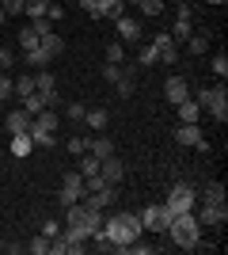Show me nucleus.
<instances>
[{
  "mask_svg": "<svg viewBox=\"0 0 228 255\" xmlns=\"http://www.w3.org/2000/svg\"><path fill=\"white\" fill-rule=\"evenodd\" d=\"M80 175H84V179H91V175H99V156H91V152H84V156H80Z\"/></svg>",
  "mask_w": 228,
  "mask_h": 255,
  "instance_id": "29",
  "label": "nucleus"
},
{
  "mask_svg": "<svg viewBox=\"0 0 228 255\" xmlns=\"http://www.w3.org/2000/svg\"><path fill=\"white\" fill-rule=\"evenodd\" d=\"M57 80H54V73H50V69H38V73H34V92H38V96L46 99V103H57Z\"/></svg>",
  "mask_w": 228,
  "mask_h": 255,
  "instance_id": "11",
  "label": "nucleus"
},
{
  "mask_svg": "<svg viewBox=\"0 0 228 255\" xmlns=\"http://www.w3.org/2000/svg\"><path fill=\"white\" fill-rule=\"evenodd\" d=\"M38 50H42L50 61H57V57L65 53V42H61V34H57V31H46L42 38H38Z\"/></svg>",
  "mask_w": 228,
  "mask_h": 255,
  "instance_id": "13",
  "label": "nucleus"
},
{
  "mask_svg": "<svg viewBox=\"0 0 228 255\" xmlns=\"http://www.w3.org/2000/svg\"><path fill=\"white\" fill-rule=\"evenodd\" d=\"M183 46H186L190 53H206V50H209V38H206V34H190Z\"/></svg>",
  "mask_w": 228,
  "mask_h": 255,
  "instance_id": "35",
  "label": "nucleus"
},
{
  "mask_svg": "<svg viewBox=\"0 0 228 255\" xmlns=\"http://www.w3.org/2000/svg\"><path fill=\"white\" fill-rule=\"evenodd\" d=\"M103 233L110 236L114 252L126 255V244H130V240H137L145 229H141V217H137V213H110V217H103Z\"/></svg>",
  "mask_w": 228,
  "mask_h": 255,
  "instance_id": "1",
  "label": "nucleus"
},
{
  "mask_svg": "<svg viewBox=\"0 0 228 255\" xmlns=\"http://www.w3.org/2000/svg\"><path fill=\"white\" fill-rule=\"evenodd\" d=\"M206 4H228V0H206Z\"/></svg>",
  "mask_w": 228,
  "mask_h": 255,
  "instance_id": "52",
  "label": "nucleus"
},
{
  "mask_svg": "<svg viewBox=\"0 0 228 255\" xmlns=\"http://www.w3.org/2000/svg\"><path fill=\"white\" fill-rule=\"evenodd\" d=\"M156 61H160V57H156V50H152V46H145L141 57H137V65H141V69H149V65H156Z\"/></svg>",
  "mask_w": 228,
  "mask_h": 255,
  "instance_id": "43",
  "label": "nucleus"
},
{
  "mask_svg": "<svg viewBox=\"0 0 228 255\" xmlns=\"http://www.w3.org/2000/svg\"><path fill=\"white\" fill-rule=\"evenodd\" d=\"M107 61L110 65H122V61H126V46H122V42H110L107 46Z\"/></svg>",
  "mask_w": 228,
  "mask_h": 255,
  "instance_id": "38",
  "label": "nucleus"
},
{
  "mask_svg": "<svg viewBox=\"0 0 228 255\" xmlns=\"http://www.w3.org/2000/svg\"><path fill=\"white\" fill-rule=\"evenodd\" d=\"M61 15H65V8H61V4H50V11H46V19L54 23V19H61Z\"/></svg>",
  "mask_w": 228,
  "mask_h": 255,
  "instance_id": "49",
  "label": "nucleus"
},
{
  "mask_svg": "<svg viewBox=\"0 0 228 255\" xmlns=\"http://www.w3.org/2000/svg\"><path fill=\"white\" fill-rule=\"evenodd\" d=\"M202 202H209V206H228V191H225V183H209L206 191H202Z\"/></svg>",
  "mask_w": 228,
  "mask_h": 255,
  "instance_id": "20",
  "label": "nucleus"
},
{
  "mask_svg": "<svg viewBox=\"0 0 228 255\" xmlns=\"http://www.w3.org/2000/svg\"><path fill=\"white\" fill-rule=\"evenodd\" d=\"M107 122H110L107 107H95V111H87V115H84V126H91L95 133H103V129H107Z\"/></svg>",
  "mask_w": 228,
  "mask_h": 255,
  "instance_id": "21",
  "label": "nucleus"
},
{
  "mask_svg": "<svg viewBox=\"0 0 228 255\" xmlns=\"http://www.w3.org/2000/svg\"><path fill=\"white\" fill-rule=\"evenodd\" d=\"M23 61L31 65L34 73H38V69H50V65H54V61H50V57H46L42 50H27V53H23Z\"/></svg>",
  "mask_w": 228,
  "mask_h": 255,
  "instance_id": "26",
  "label": "nucleus"
},
{
  "mask_svg": "<svg viewBox=\"0 0 228 255\" xmlns=\"http://www.w3.org/2000/svg\"><path fill=\"white\" fill-rule=\"evenodd\" d=\"M46 107H50V103H46V99L42 96H38V92H31V96H23V111H27V115H38V111H46Z\"/></svg>",
  "mask_w": 228,
  "mask_h": 255,
  "instance_id": "27",
  "label": "nucleus"
},
{
  "mask_svg": "<svg viewBox=\"0 0 228 255\" xmlns=\"http://www.w3.org/2000/svg\"><path fill=\"white\" fill-rule=\"evenodd\" d=\"M118 76H122V65H103V80H107V84H114V80H118Z\"/></svg>",
  "mask_w": 228,
  "mask_h": 255,
  "instance_id": "45",
  "label": "nucleus"
},
{
  "mask_svg": "<svg viewBox=\"0 0 228 255\" xmlns=\"http://www.w3.org/2000/svg\"><path fill=\"white\" fill-rule=\"evenodd\" d=\"M80 8H84L87 15H95V19H99V0H80Z\"/></svg>",
  "mask_w": 228,
  "mask_h": 255,
  "instance_id": "48",
  "label": "nucleus"
},
{
  "mask_svg": "<svg viewBox=\"0 0 228 255\" xmlns=\"http://www.w3.org/2000/svg\"><path fill=\"white\" fill-rule=\"evenodd\" d=\"M87 248V236L80 233V229H69V225H61L54 236H50V252L54 255H80Z\"/></svg>",
  "mask_w": 228,
  "mask_h": 255,
  "instance_id": "3",
  "label": "nucleus"
},
{
  "mask_svg": "<svg viewBox=\"0 0 228 255\" xmlns=\"http://www.w3.org/2000/svg\"><path fill=\"white\" fill-rule=\"evenodd\" d=\"M87 152H91V156H99V160H107L110 152H114V141H110L107 133H99V137L87 141Z\"/></svg>",
  "mask_w": 228,
  "mask_h": 255,
  "instance_id": "19",
  "label": "nucleus"
},
{
  "mask_svg": "<svg viewBox=\"0 0 228 255\" xmlns=\"http://www.w3.org/2000/svg\"><path fill=\"white\" fill-rule=\"evenodd\" d=\"M194 217H198V225H225L228 221V206L202 202V206H194Z\"/></svg>",
  "mask_w": 228,
  "mask_h": 255,
  "instance_id": "10",
  "label": "nucleus"
},
{
  "mask_svg": "<svg viewBox=\"0 0 228 255\" xmlns=\"http://www.w3.org/2000/svg\"><path fill=\"white\" fill-rule=\"evenodd\" d=\"M167 236H171L175 244L183 248V252H194L198 244H202V225H198L194 210H186V213H175L171 225H167Z\"/></svg>",
  "mask_w": 228,
  "mask_h": 255,
  "instance_id": "2",
  "label": "nucleus"
},
{
  "mask_svg": "<svg viewBox=\"0 0 228 255\" xmlns=\"http://www.w3.org/2000/svg\"><path fill=\"white\" fill-rule=\"evenodd\" d=\"M34 92V73H23V76H15V96H31Z\"/></svg>",
  "mask_w": 228,
  "mask_h": 255,
  "instance_id": "32",
  "label": "nucleus"
},
{
  "mask_svg": "<svg viewBox=\"0 0 228 255\" xmlns=\"http://www.w3.org/2000/svg\"><path fill=\"white\" fill-rule=\"evenodd\" d=\"M175 111H179V122H198V118H202V107H198L190 96H186L183 103H175Z\"/></svg>",
  "mask_w": 228,
  "mask_h": 255,
  "instance_id": "22",
  "label": "nucleus"
},
{
  "mask_svg": "<svg viewBox=\"0 0 228 255\" xmlns=\"http://www.w3.org/2000/svg\"><path fill=\"white\" fill-rule=\"evenodd\" d=\"M38 38H42V34L34 31V27H27V31H19V46H23V53H27V50H38Z\"/></svg>",
  "mask_w": 228,
  "mask_h": 255,
  "instance_id": "34",
  "label": "nucleus"
},
{
  "mask_svg": "<svg viewBox=\"0 0 228 255\" xmlns=\"http://www.w3.org/2000/svg\"><path fill=\"white\" fill-rule=\"evenodd\" d=\"M31 122L34 118L23 111V107H15V111H8V133L15 137V133H31Z\"/></svg>",
  "mask_w": 228,
  "mask_h": 255,
  "instance_id": "14",
  "label": "nucleus"
},
{
  "mask_svg": "<svg viewBox=\"0 0 228 255\" xmlns=\"http://www.w3.org/2000/svg\"><path fill=\"white\" fill-rule=\"evenodd\" d=\"M31 141H34V149H54V145H57V133H46V129H31Z\"/></svg>",
  "mask_w": 228,
  "mask_h": 255,
  "instance_id": "28",
  "label": "nucleus"
},
{
  "mask_svg": "<svg viewBox=\"0 0 228 255\" xmlns=\"http://www.w3.org/2000/svg\"><path fill=\"white\" fill-rule=\"evenodd\" d=\"M137 217H141V229H149V233H167V225H171L175 213L167 210V206H145Z\"/></svg>",
  "mask_w": 228,
  "mask_h": 255,
  "instance_id": "5",
  "label": "nucleus"
},
{
  "mask_svg": "<svg viewBox=\"0 0 228 255\" xmlns=\"http://www.w3.org/2000/svg\"><path fill=\"white\" fill-rule=\"evenodd\" d=\"M122 4H141V0H122Z\"/></svg>",
  "mask_w": 228,
  "mask_h": 255,
  "instance_id": "53",
  "label": "nucleus"
},
{
  "mask_svg": "<svg viewBox=\"0 0 228 255\" xmlns=\"http://www.w3.org/2000/svg\"><path fill=\"white\" fill-rule=\"evenodd\" d=\"M0 115H4V103H0Z\"/></svg>",
  "mask_w": 228,
  "mask_h": 255,
  "instance_id": "54",
  "label": "nucleus"
},
{
  "mask_svg": "<svg viewBox=\"0 0 228 255\" xmlns=\"http://www.w3.org/2000/svg\"><path fill=\"white\" fill-rule=\"evenodd\" d=\"M225 96H228V92H225V84H221V88H198V96H194V103L202 107V111H209V107L217 103V99H225Z\"/></svg>",
  "mask_w": 228,
  "mask_h": 255,
  "instance_id": "17",
  "label": "nucleus"
},
{
  "mask_svg": "<svg viewBox=\"0 0 228 255\" xmlns=\"http://www.w3.org/2000/svg\"><path fill=\"white\" fill-rule=\"evenodd\" d=\"M27 15H31V19H46V11H50V0H27Z\"/></svg>",
  "mask_w": 228,
  "mask_h": 255,
  "instance_id": "31",
  "label": "nucleus"
},
{
  "mask_svg": "<svg viewBox=\"0 0 228 255\" xmlns=\"http://www.w3.org/2000/svg\"><path fill=\"white\" fill-rule=\"evenodd\" d=\"M27 252H31V255H46V252H50V236H34V240H31V244H27Z\"/></svg>",
  "mask_w": 228,
  "mask_h": 255,
  "instance_id": "37",
  "label": "nucleus"
},
{
  "mask_svg": "<svg viewBox=\"0 0 228 255\" xmlns=\"http://www.w3.org/2000/svg\"><path fill=\"white\" fill-rule=\"evenodd\" d=\"M122 15H126L122 0H99V19H122Z\"/></svg>",
  "mask_w": 228,
  "mask_h": 255,
  "instance_id": "23",
  "label": "nucleus"
},
{
  "mask_svg": "<svg viewBox=\"0 0 228 255\" xmlns=\"http://www.w3.org/2000/svg\"><path fill=\"white\" fill-rule=\"evenodd\" d=\"M80 206H84V202H80ZM99 229H103V210H87V206H84V221H80V233L91 240Z\"/></svg>",
  "mask_w": 228,
  "mask_h": 255,
  "instance_id": "15",
  "label": "nucleus"
},
{
  "mask_svg": "<svg viewBox=\"0 0 228 255\" xmlns=\"http://www.w3.org/2000/svg\"><path fill=\"white\" fill-rule=\"evenodd\" d=\"M190 96V84H186L183 76H167V84H163V99L167 103H183Z\"/></svg>",
  "mask_w": 228,
  "mask_h": 255,
  "instance_id": "12",
  "label": "nucleus"
},
{
  "mask_svg": "<svg viewBox=\"0 0 228 255\" xmlns=\"http://www.w3.org/2000/svg\"><path fill=\"white\" fill-rule=\"evenodd\" d=\"M11 65H15V53L8 46H0V73H11Z\"/></svg>",
  "mask_w": 228,
  "mask_h": 255,
  "instance_id": "41",
  "label": "nucleus"
},
{
  "mask_svg": "<svg viewBox=\"0 0 228 255\" xmlns=\"http://www.w3.org/2000/svg\"><path fill=\"white\" fill-rule=\"evenodd\" d=\"M163 206H167L171 213H186V210H194V206H198V191L190 187V183H175L171 191H167V202H163Z\"/></svg>",
  "mask_w": 228,
  "mask_h": 255,
  "instance_id": "4",
  "label": "nucleus"
},
{
  "mask_svg": "<svg viewBox=\"0 0 228 255\" xmlns=\"http://www.w3.org/2000/svg\"><path fill=\"white\" fill-rule=\"evenodd\" d=\"M167 34H171L175 42H186V38L194 34V31H190V19H175V27H171V31H167Z\"/></svg>",
  "mask_w": 228,
  "mask_h": 255,
  "instance_id": "33",
  "label": "nucleus"
},
{
  "mask_svg": "<svg viewBox=\"0 0 228 255\" xmlns=\"http://www.w3.org/2000/svg\"><path fill=\"white\" fill-rule=\"evenodd\" d=\"M69 152L84 156V152H87V137H69Z\"/></svg>",
  "mask_w": 228,
  "mask_h": 255,
  "instance_id": "47",
  "label": "nucleus"
},
{
  "mask_svg": "<svg viewBox=\"0 0 228 255\" xmlns=\"http://www.w3.org/2000/svg\"><path fill=\"white\" fill-rule=\"evenodd\" d=\"M133 92H137V80H133V76H126V73H122L118 80H114V96H118V99H130Z\"/></svg>",
  "mask_w": 228,
  "mask_h": 255,
  "instance_id": "25",
  "label": "nucleus"
},
{
  "mask_svg": "<svg viewBox=\"0 0 228 255\" xmlns=\"http://www.w3.org/2000/svg\"><path fill=\"white\" fill-rule=\"evenodd\" d=\"M137 8H141L145 15H160V11H163V0H141Z\"/></svg>",
  "mask_w": 228,
  "mask_h": 255,
  "instance_id": "42",
  "label": "nucleus"
},
{
  "mask_svg": "<svg viewBox=\"0 0 228 255\" xmlns=\"http://www.w3.org/2000/svg\"><path fill=\"white\" fill-rule=\"evenodd\" d=\"M4 23H8V15H4V8H0V27H4Z\"/></svg>",
  "mask_w": 228,
  "mask_h": 255,
  "instance_id": "51",
  "label": "nucleus"
},
{
  "mask_svg": "<svg viewBox=\"0 0 228 255\" xmlns=\"http://www.w3.org/2000/svg\"><path fill=\"white\" fill-rule=\"evenodd\" d=\"M209 115L217 118V122H228V96H225V99H217V103L209 107Z\"/></svg>",
  "mask_w": 228,
  "mask_h": 255,
  "instance_id": "39",
  "label": "nucleus"
},
{
  "mask_svg": "<svg viewBox=\"0 0 228 255\" xmlns=\"http://www.w3.org/2000/svg\"><path fill=\"white\" fill-rule=\"evenodd\" d=\"M15 96V76L11 73H0V103H8Z\"/></svg>",
  "mask_w": 228,
  "mask_h": 255,
  "instance_id": "30",
  "label": "nucleus"
},
{
  "mask_svg": "<svg viewBox=\"0 0 228 255\" xmlns=\"http://www.w3.org/2000/svg\"><path fill=\"white\" fill-rule=\"evenodd\" d=\"M84 175H80V171H69L65 175V183H61V194H57V198H61V206H73V202H80V198H84Z\"/></svg>",
  "mask_w": 228,
  "mask_h": 255,
  "instance_id": "7",
  "label": "nucleus"
},
{
  "mask_svg": "<svg viewBox=\"0 0 228 255\" xmlns=\"http://www.w3.org/2000/svg\"><path fill=\"white\" fill-rule=\"evenodd\" d=\"M87 194H95V202L103 206V210H110V206L118 202V187H110V183H103L99 191H87Z\"/></svg>",
  "mask_w": 228,
  "mask_h": 255,
  "instance_id": "24",
  "label": "nucleus"
},
{
  "mask_svg": "<svg viewBox=\"0 0 228 255\" xmlns=\"http://www.w3.org/2000/svg\"><path fill=\"white\" fill-rule=\"evenodd\" d=\"M57 126H61V118H57L50 107H46V111H38V115H34V122H31V129H46V133H57Z\"/></svg>",
  "mask_w": 228,
  "mask_h": 255,
  "instance_id": "16",
  "label": "nucleus"
},
{
  "mask_svg": "<svg viewBox=\"0 0 228 255\" xmlns=\"http://www.w3.org/2000/svg\"><path fill=\"white\" fill-rule=\"evenodd\" d=\"M0 8H4V15H19V11L27 8V0H4Z\"/></svg>",
  "mask_w": 228,
  "mask_h": 255,
  "instance_id": "44",
  "label": "nucleus"
},
{
  "mask_svg": "<svg viewBox=\"0 0 228 255\" xmlns=\"http://www.w3.org/2000/svg\"><path fill=\"white\" fill-rule=\"evenodd\" d=\"M11 156H15V160H27V156H31V152H34V141H31V133H15V137H11Z\"/></svg>",
  "mask_w": 228,
  "mask_h": 255,
  "instance_id": "18",
  "label": "nucleus"
},
{
  "mask_svg": "<svg viewBox=\"0 0 228 255\" xmlns=\"http://www.w3.org/2000/svg\"><path fill=\"white\" fill-rule=\"evenodd\" d=\"M84 115H87L84 103H69V122H84Z\"/></svg>",
  "mask_w": 228,
  "mask_h": 255,
  "instance_id": "46",
  "label": "nucleus"
},
{
  "mask_svg": "<svg viewBox=\"0 0 228 255\" xmlns=\"http://www.w3.org/2000/svg\"><path fill=\"white\" fill-rule=\"evenodd\" d=\"M156 57H160V65H175V61H179V46H163V50H156Z\"/></svg>",
  "mask_w": 228,
  "mask_h": 255,
  "instance_id": "36",
  "label": "nucleus"
},
{
  "mask_svg": "<svg viewBox=\"0 0 228 255\" xmlns=\"http://www.w3.org/2000/svg\"><path fill=\"white\" fill-rule=\"evenodd\" d=\"M209 69H213V73H217L221 80H225V76H228V57H225V53H217V57L209 61Z\"/></svg>",
  "mask_w": 228,
  "mask_h": 255,
  "instance_id": "40",
  "label": "nucleus"
},
{
  "mask_svg": "<svg viewBox=\"0 0 228 255\" xmlns=\"http://www.w3.org/2000/svg\"><path fill=\"white\" fill-rule=\"evenodd\" d=\"M99 179L103 183H110V187H118L122 179H126V164H122L114 152H110L107 160H99Z\"/></svg>",
  "mask_w": 228,
  "mask_h": 255,
  "instance_id": "8",
  "label": "nucleus"
},
{
  "mask_svg": "<svg viewBox=\"0 0 228 255\" xmlns=\"http://www.w3.org/2000/svg\"><path fill=\"white\" fill-rule=\"evenodd\" d=\"M34 31L46 34V31H54V23H50V19H34Z\"/></svg>",
  "mask_w": 228,
  "mask_h": 255,
  "instance_id": "50",
  "label": "nucleus"
},
{
  "mask_svg": "<svg viewBox=\"0 0 228 255\" xmlns=\"http://www.w3.org/2000/svg\"><path fill=\"white\" fill-rule=\"evenodd\" d=\"M175 141H179L183 149H202V152L209 149V145H206V133H202L198 122H183V126L175 129Z\"/></svg>",
  "mask_w": 228,
  "mask_h": 255,
  "instance_id": "6",
  "label": "nucleus"
},
{
  "mask_svg": "<svg viewBox=\"0 0 228 255\" xmlns=\"http://www.w3.org/2000/svg\"><path fill=\"white\" fill-rule=\"evenodd\" d=\"M114 27H118V42H122V46H137V42L145 38V34H141V23L130 19V15L114 19Z\"/></svg>",
  "mask_w": 228,
  "mask_h": 255,
  "instance_id": "9",
  "label": "nucleus"
},
{
  "mask_svg": "<svg viewBox=\"0 0 228 255\" xmlns=\"http://www.w3.org/2000/svg\"><path fill=\"white\" fill-rule=\"evenodd\" d=\"M0 4H4V0H0Z\"/></svg>",
  "mask_w": 228,
  "mask_h": 255,
  "instance_id": "55",
  "label": "nucleus"
}]
</instances>
